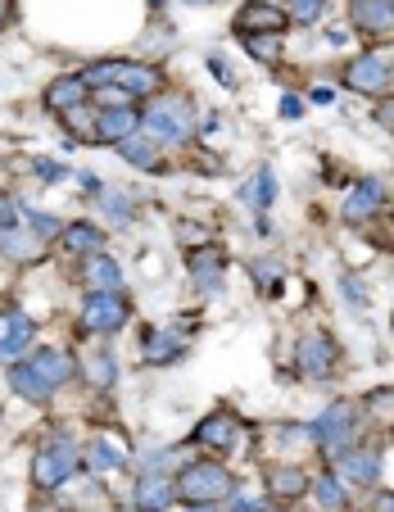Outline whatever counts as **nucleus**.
<instances>
[{"instance_id":"f257e3e1","label":"nucleus","mask_w":394,"mask_h":512,"mask_svg":"<svg viewBox=\"0 0 394 512\" xmlns=\"http://www.w3.org/2000/svg\"><path fill=\"white\" fill-rule=\"evenodd\" d=\"M141 127L154 136L159 145H191L200 132V114H195L191 96H177V91H159L141 105Z\"/></svg>"},{"instance_id":"f03ea898","label":"nucleus","mask_w":394,"mask_h":512,"mask_svg":"<svg viewBox=\"0 0 394 512\" xmlns=\"http://www.w3.org/2000/svg\"><path fill=\"white\" fill-rule=\"evenodd\" d=\"M82 82H87L91 91L123 87L132 100H150L164 91V73L154 64H136V59H100V64L82 68Z\"/></svg>"},{"instance_id":"7ed1b4c3","label":"nucleus","mask_w":394,"mask_h":512,"mask_svg":"<svg viewBox=\"0 0 394 512\" xmlns=\"http://www.w3.org/2000/svg\"><path fill=\"white\" fill-rule=\"evenodd\" d=\"M363 413L367 408L358 404V399H336V404H327L318 422H308L313 426V445L327 458H340L345 449H354L358 440H363Z\"/></svg>"},{"instance_id":"20e7f679","label":"nucleus","mask_w":394,"mask_h":512,"mask_svg":"<svg viewBox=\"0 0 394 512\" xmlns=\"http://www.w3.org/2000/svg\"><path fill=\"white\" fill-rule=\"evenodd\" d=\"M236 494V476L222 458H191V463L177 472V499L182 503H222Z\"/></svg>"},{"instance_id":"39448f33","label":"nucleus","mask_w":394,"mask_h":512,"mask_svg":"<svg viewBox=\"0 0 394 512\" xmlns=\"http://www.w3.org/2000/svg\"><path fill=\"white\" fill-rule=\"evenodd\" d=\"M127 318H132V304L123 290H87L82 313H77V331L91 340H109L127 327Z\"/></svg>"},{"instance_id":"423d86ee","label":"nucleus","mask_w":394,"mask_h":512,"mask_svg":"<svg viewBox=\"0 0 394 512\" xmlns=\"http://www.w3.org/2000/svg\"><path fill=\"white\" fill-rule=\"evenodd\" d=\"M77 467H82V454H77L73 440L68 435H50L46 445L37 449V458H32V485L37 490H59V485H68L77 476Z\"/></svg>"},{"instance_id":"0eeeda50","label":"nucleus","mask_w":394,"mask_h":512,"mask_svg":"<svg viewBox=\"0 0 394 512\" xmlns=\"http://www.w3.org/2000/svg\"><path fill=\"white\" fill-rule=\"evenodd\" d=\"M295 368H299V377L313 381V386L331 381L340 372V345H336V336H331V331H322V327L304 331V336H299V345H295Z\"/></svg>"},{"instance_id":"6e6552de","label":"nucleus","mask_w":394,"mask_h":512,"mask_svg":"<svg viewBox=\"0 0 394 512\" xmlns=\"http://www.w3.org/2000/svg\"><path fill=\"white\" fill-rule=\"evenodd\" d=\"M241 440H245V422L231 413V408H213V413L191 431V445L209 449V454H231Z\"/></svg>"},{"instance_id":"1a4fd4ad","label":"nucleus","mask_w":394,"mask_h":512,"mask_svg":"<svg viewBox=\"0 0 394 512\" xmlns=\"http://www.w3.org/2000/svg\"><path fill=\"white\" fill-rule=\"evenodd\" d=\"M331 467L340 472V481L345 485H358V490H376L381 485V472H385V458L376 445H363L358 440L354 449H345L340 458H331Z\"/></svg>"},{"instance_id":"9d476101","label":"nucleus","mask_w":394,"mask_h":512,"mask_svg":"<svg viewBox=\"0 0 394 512\" xmlns=\"http://www.w3.org/2000/svg\"><path fill=\"white\" fill-rule=\"evenodd\" d=\"M385 200H390V186H385L381 177H358V182L349 186L345 204H340V218H345L349 227H367L376 213L385 209Z\"/></svg>"},{"instance_id":"9b49d317","label":"nucleus","mask_w":394,"mask_h":512,"mask_svg":"<svg viewBox=\"0 0 394 512\" xmlns=\"http://www.w3.org/2000/svg\"><path fill=\"white\" fill-rule=\"evenodd\" d=\"M186 272H191V286L200 300H213V295H222V286H227V254L218 250V245H200V250H191V259H186Z\"/></svg>"},{"instance_id":"f8f14e48","label":"nucleus","mask_w":394,"mask_h":512,"mask_svg":"<svg viewBox=\"0 0 394 512\" xmlns=\"http://www.w3.org/2000/svg\"><path fill=\"white\" fill-rule=\"evenodd\" d=\"M263 490L272 503H299L304 494H313V472L299 463H268L263 467Z\"/></svg>"},{"instance_id":"ddd939ff","label":"nucleus","mask_w":394,"mask_h":512,"mask_svg":"<svg viewBox=\"0 0 394 512\" xmlns=\"http://www.w3.org/2000/svg\"><path fill=\"white\" fill-rule=\"evenodd\" d=\"M132 503H136V512H168L177 503V472L141 467V476L132 485Z\"/></svg>"},{"instance_id":"4468645a","label":"nucleus","mask_w":394,"mask_h":512,"mask_svg":"<svg viewBox=\"0 0 394 512\" xmlns=\"http://www.w3.org/2000/svg\"><path fill=\"white\" fill-rule=\"evenodd\" d=\"M345 87L358 91V96H385V91H390V59L376 55V50H367V55L349 59Z\"/></svg>"},{"instance_id":"2eb2a0df","label":"nucleus","mask_w":394,"mask_h":512,"mask_svg":"<svg viewBox=\"0 0 394 512\" xmlns=\"http://www.w3.org/2000/svg\"><path fill=\"white\" fill-rule=\"evenodd\" d=\"M286 10L281 5H268V0H250V5H241L236 10V19H231V32L236 37H263V32H286Z\"/></svg>"},{"instance_id":"dca6fc26","label":"nucleus","mask_w":394,"mask_h":512,"mask_svg":"<svg viewBox=\"0 0 394 512\" xmlns=\"http://www.w3.org/2000/svg\"><path fill=\"white\" fill-rule=\"evenodd\" d=\"M141 132V109L136 105H96V141L123 145L127 136Z\"/></svg>"},{"instance_id":"f3484780","label":"nucleus","mask_w":394,"mask_h":512,"mask_svg":"<svg viewBox=\"0 0 394 512\" xmlns=\"http://www.w3.org/2000/svg\"><path fill=\"white\" fill-rule=\"evenodd\" d=\"M349 28L363 37H394V0H349Z\"/></svg>"},{"instance_id":"a211bd4d","label":"nucleus","mask_w":394,"mask_h":512,"mask_svg":"<svg viewBox=\"0 0 394 512\" xmlns=\"http://www.w3.org/2000/svg\"><path fill=\"white\" fill-rule=\"evenodd\" d=\"M91 100V87L82 82V73H64V78H50L46 91H41V105L50 109V114H68V109L87 105Z\"/></svg>"},{"instance_id":"6ab92c4d","label":"nucleus","mask_w":394,"mask_h":512,"mask_svg":"<svg viewBox=\"0 0 394 512\" xmlns=\"http://www.w3.org/2000/svg\"><path fill=\"white\" fill-rule=\"evenodd\" d=\"M28 363H32V368H37L55 390H59V386H68V381L77 377V358L68 354V349H59V345H37V349H32Z\"/></svg>"},{"instance_id":"aec40b11","label":"nucleus","mask_w":394,"mask_h":512,"mask_svg":"<svg viewBox=\"0 0 394 512\" xmlns=\"http://www.w3.org/2000/svg\"><path fill=\"white\" fill-rule=\"evenodd\" d=\"M177 354H182V331L177 327H145L141 358L150 368H168V363H177Z\"/></svg>"},{"instance_id":"412c9836","label":"nucleus","mask_w":394,"mask_h":512,"mask_svg":"<svg viewBox=\"0 0 394 512\" xmlns=\"http://www.w3.org/2000/svg\"><path fill=\"white\" fill-rule=\"evenodd\" d=\"M5 381H10V390H14L19 399H28V404H46V399L55 395V386H50V381L41 377L37 368H32L28 358L10 363V368H5Z\"/></svg>"},{"instance_id":"4be33fe9","label":"nucleus","mask_w":394,"mask_h":512,"mask_svg":"<svg viewBox=\"0 0 394 512\" xmlns=\"http://www.w3.org/2000/svg\"><path fill=\"white\" fill-rule=\"evenodd\" d=\"M32 331H37V322H32L23 309L0 313V358H19L23 349L32 345Z\"/></svg>"},{"instance_id":"5701e85b","label":"nucleus","mask_w":394,"mask_h":512,"mask_svg":"<svg viewBox=\"0 0 394 512\" xmlns=\"http://www.w3.org/2000/svg\"><path fill=\"white\" fill-rule=\"evenodd\" d=\"M59 250L68 259H91V254H105V232L96 223H68L59 236Z\"/></svg>"},{"instance_id":"b1692460","label":"nucleus","mask_w":394,"mask_h":512,"mask_svg":"<svg viewBox=\"0 0 394 512\" xmlns=\"http://www.w3.org/2000/svg\"><path fill=\"white\" fill-rule=\"evenodd\" d=\"M118 155H123V164H132V168H141V173H159L164 168V155H159V141H154L150 132H136V136H127L123 145H118Z\"/></svg>"},{"instance_id":"393cba45","label":"nucleus","mask_w":394,"mask_h":512,"mask_svg":"<svg viewBox=\"0 0 394 512\" xmlns=\"http://www.w3.org/2000/svg\"><path fill=\"white\" fill-rule=\"evenodd\" d=\"M77 277L87 281V290H123V268H118V259H109V254H91V259H82Z\"/></svg>"},{"instance_id":"a878e982","label":"nucleus","mask_w":394,"mask_h":512,"mask_svg":"<svg viewBox=\"0 0 394 512\" xmlns=\"http://www.w3.org/2000/svg\"><path fill=\"white\" fill-rule=\"evenodd\" d=\"M313 499H318L322 512H349V485L340 481L336 467H322L313 476Z\"/></svg>"},{"instance_id":"bb28decb","label":"nucleus","mask_w":394,"mask_h":512,"mask_svg":"<svg viewBox=\"0 0 394 512\" xmlns=\"http://www.w3.org/2000/svg\"><path fill=\"white\" fill-rule=\"evenodd\" d=\"M41 245L46 241H37V236L28 232V227H10V232H0V259H10V263H32L41 254Z\"/></svg>"},{"instance_id":"cd10ccee","label":"nucleus","mask_w":394,"mask_h":512,"mask_svg":"<svg viewBox=\"0 0 394 512\" xmlns=\"http://www.w3.org/2000/svg\"><path fill=\"white\" fill-rule=\"evenodd\" d=\"M82 377H87L91 390H100V395H105V390H114L118 386V358H114V349L100 345L96 354L87 358V372H82Z\"/></svg>"},{"instance_id":"c85d7f7f","label":"nucleus","mask_w":394,"mask_h":512,"mask_svg":"<svg viewBox=\"0 0 394 512\" xmlns=\"http://www.w3.org/2000/svg\"><path fill=\"white\" fill-rule=\"evenodd\" d=\"M82 463H87L91 476H105V472H118V467L127 463V454L114 445V440H105V435H100V440H91V445H87V458H82Z\"/></svg>"},{"instance_id":"c756f323","label":"nucleus","mask_w":394,"mask_h":512,"mask_svg":"<svg viewBox=\"0 0 394 512\" xmlns=\"http://www.w3.org/2000/svg\"><path fill=\"white\" fill-rule=\"evenodd\" d=\"M100 213H105V223H114V227H132L136 223V200L127 191H114V186H109V191L100 195Z\"/></svg>"},{"instance_id":"7c9ffc66","label":"nucleus","mask_w":394,"mask_h":512,"mask_svg":"<svg viewBox=\"0 0 394 512\" xmlns=\"http://www.w3.org/2000/svg\"><path fill=\"white\" fill-rule=\"evenodd\" d=\"M241 200L254 204V209H272V204H277V173L263 164L259 173H254V182L241 191Z\"/></svg>"},{"instance_id":"2f4dec72","label":"nucleus","mask_w":394,"mask_h":512,"mask_svg":"<svg viewBox=\"0 0 394 512\" xmlns=\"http://www.w3.org/2000/svg\"><path fill=\"white\" fill-rule=\"evenodd\" d=\"M245 55L259 59V64H281V55H286V41H281V32H263V37H241Z\"/></svg>"},{"instance_id":"473e14b6","label":"nucleus","mask_w":394,"mask_h":512,"mask_svg":"<svg viewBox=\"0 0 394 512\" xmlns=\"http://www.w3.org/2000/svg\"><path fill=\"white\" fill-rule=\"evenodd\" d=\"M281 10H286L290 23H299V28H313V23L327 19L331 0H281Z\"/></svg>"},{"instance_id":"72a5a7b5","label":"nucleus","mask_w":394,"mask_h":512,"mask_svg":"<svg viewBox=\"0 0 394 512\" xmlns=\"http://www.w3.org/2000/svg\"><path fill=\"white\" fill-rule=\"evenodd\" d=\"M23 227H28L37 241H59L64 236V223H59L55 213H46V209H28L23 204Z\"/></svg>"},{"instance_id":"f704fd0d","label":"nucleus","mask_w":394,"mask_h":512,"mask_svg":"<svg viewBox=\"0 0 394 512\" xmlns=\"http://www.w3.org/2000/svg\"><path fill=\"white\" fill-rule=\"evenodd\" d=\"M64 127L73 132L68 141H96V109H87V105L68 109V114H64Z\"/></svg>"},{"instance_id":"c9c22d12","label":"nucleus","mask_w":394,"mask_h":512,"mask_svg":"<svg viewBox=\"0 0 394 512\" xmlns=\"http://www.w3.org/2000/svg\"><path fill=\"white\" fill-rule=\"evenodd\" d=\"M250 277L263 286V295H272V300H277V290H281V277H286V268H281L277 259H259V263H250Z\"/></svg>"},{"instance_id":"e433bc0d","label":"nucleus","mask_w":394,"mask_h":512,"mask_svg":"<svg viewBox=\"0 0 394 512\" xmlns=\"http://www.w3.org/2000/svg\"><path fill=\"white\" fill-rule=\"evenodd\" d=\"M340 295H345V304H349V309H358V313H363L367 304H372V295H367V286L354 277V272H340Z\"/></svg>"},{"instance_id":"4c0bfd02","label":"nucleus","mask_w":394,"mask_h":512,"mask_svg":"<svg viewBox=\"0 0 394 512\" xmlns=\"http://www.w3.org/2000/svg\"><path fill=\"white\" fill-rule=\"evenodd\" d=\"M272 499L268 494H231V508L227 512H268Z\"/></svg>"},{"instance_id":"58836bf2","label":"nucleus","mask_w":394,"mask_h":512,"mask_svg":"<svg viewBox=\"0 0 394 512\" xmlns=\"http://www.w3.org/2000/svg\"><path fill=\"white\" fill-rule=\"evenodd\" d=\"M10 227H23V204L0 195V232H10Z\"/></svg>"},{"instance_id":"ea45409f","label":"nucleus","mask_w":394,"mask_h":512,"mask_svg":"<svg viewBox=\"0 0 394 512\" xmlns=\"http://www.w3.org/2000/svg\"><path fill=\"white\" fill-rule=\"evenodd\" d=\"M209 73H213V78H218L227 91H236V73H231V64H227L222 55H209Z\"/></svg>"},{"instance_id":"a19ab883","label":"nucleus","mask_w":394,"mask_h":512,"mask_svg":"<svg viewBox=\"0 0 394 512\" xmlns=\"http://www.w3.org/2000/svg\"><path fill=\"white\" fill-rule=\"evenodd\" d=\"M32 173H37L41 182H64V177H68V168L50 164V159H32Z\"/></svg>"},{"instance_id":"79ce46f5","label":"nucleus","mask_w":394,"mask_h":512,"mask_svg":"<svg viewBox=\"0 0 394 512\" xmlns=\"http://www.w3.org/2000/svg\"><path fill=\"white\" fill-rule=\"evenodd\" d=\"M281 118H290V123H295V118H304V100H299V96H281Z\"/></svg>"},{"instance_id":"37998d69","label":"nucleus","mask_w":394,"mask_h":512,"mask_svg":"<svg viewBox=\"0 0 394 512\" xmlns=\"http://www.w3.org/2000/svg\"><path fill=\"white\" fill-rule=\"evenodd\" d=\"M77 182H82V191H87V195H96V200H100V195H105V191H109V186H105V182H100V177H96V173H82V177H77Z\"/></svg>"},{"instance_id":"c03bdc74","label":"nucleus","mask_w":394,"mask_h":512,"mask_svg":"<svg viewBox=\"0 0 394 512\" xmlns=\"http://www.w3.org/2000/svg\"><path fill=\"white\" fill-rule=\"evenodd\" d=\"M308 100H313V105H331V100H336V91H331V87H313V91H308Z\"/></svg>"},{"instance_id":"a18cd8bd","label":"nucleus","mask_w":394,"mask_h":512,"mask_svg":"<svg viewBox=\"0 0 394 512\" xmlns=\"http://www.w3.org/2000/svg\"><path fill=\"white\" fill-rule=\"evenodd\" d=\"M376 512H394V494H390V490L376 494Z\"/></svg>"},{"instance_id":"49530a36","label":"nucleus","mask_w":394,"mask_h":512,"mask_svg":"<svg viewBox=\"0 0 394 512\" xmlns=\"http://www.w3.org/2000/svg\"><path fill=\"white\" fill-rule=\"evenodd\" d=\"M14 19V0H0V28Z\"/></svg>"},{"instance_id":"de8ad7c7","label":"nucleus","mask_w":394,"mask_h":512,"mask_svg":"<svg viewBox=\"0 0 394 512\" xmlns=\"http://www.w3.org/2000/svg\"><path fill=\"white\" fill-rule=\"evenodd\" d=\"M345 41H349V37H345L340 28H331V32H327V46H345Z\"/></svg>"},{"instance_id":"09e8293b","label":"nucleus","mask_w":394,"mask_h":512,"mask_svg":"<svg viewBox=\"0 0 394 512\" xmlns=\"http://www.w3.org/2000/svg\"><path fill=\"white\" fill-rule=\"evenodd\" d=\"M191 512H218V503H191Z\"/></svg>"},{"instance_id":"8fccbe9b","label":"nucleus","mask_w":394,"mask_h":512,"mask_svg":"<svg viewBox=\"0 0 394 512\" xmlns=\"http://www.w3.org/2000/svg\"><path fill=\"white\" fill-rule=\"evenodd\" d=\"M150 5H154V10H159V5H164V0H150Z\"/></svg>"},{"instance_id":"3c124183","label":"nucleus","mask_w":394,"mask_h":512,"mask_svg":"<svg viewBox=\"0 0 394 512\" xmlns=\"http://www.w3.org/2000/svg\"><path fill=\"white\" fill-rule=\"evenodd\" d=\"M390 87H394V64H390Z\"/></svg>"},{"instance_id":"603ef678","label":"nucleus","mask_w":394,"mask_h":512,"mask_svg":"<svg viewBox=\"0 0 394 512\" xmlns=\"http://www.w3.org/2000/svg\"><path fill=\"white\" fill-rule=\"evenodd\" d=\"M191 5H195V0H191Z\"/></svg>"},{"instance_id":"864d4df0","label":"nucleus","mask_w":394,"mask_h":512,"mask_svg":"<svg viewBox=\"0 0 394 512\" xmlns=\"http://www.w3.org/2000/svg\"><path fill=\"white\" fill-rule=\"evenodd\" d=\"M390 322H394V318H390Z\"/></svg>"}]
</instances>
